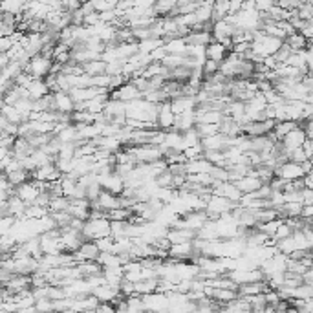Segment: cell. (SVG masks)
<instances>
[{
	"mask_svg": "<svg viewBox=\"0 0 313 313\" xmlns=\"http://www.w3.org/2000/svg\"><path fill=\"white\" fill-rule=\"evenodd\" d=\"M73 255H75L77 264L79 262H84V260H97L101 255V249L95 240H86L77 251H73Z\"/></svg>",
	"mask_w": 313,
	"mask_h": 313,
	"instance_id": "8",
	"label": "cell"
},
{
	"mask_svg": "<svg viewBox=\"0 0 313 313\" xmlns=\"http://www.w3.org/2000/svg\"><path fill=\"white\" fill-rule=\"evenodd\" d=\"M306 139H308V132H306V128H304V126H297L295 130H291L289 134L284 136L282 143H284V146H286L287 152H289V150H293V148L302 146L304 143H306ZM287 156H289V154H287Z\"/></svg>",
	"mask_w": 313,
	"mask_h": 313,
	"instance_id": "12",
	"label": "cell"
},
{
	"mask_svg": "<svg viewBox=\"0 0 313 313\" xmlns=\"http://www.w3.org/2000/svg\"><path fill=\"white\" fill-rule=\"evenodd\" d=\"M297 126H300V121H295V119L277 121V126H275V134H277L278 141L284 139V136H286V134H289L291 130H295Z\"/></svg>",
	"mask_w": 313,
	"mask_h": 313,
	"instance_id": "26",
	"label": "cell"
},
{
	"mask_svg": "<svg viewBox=\"0 0 313 313\" xmlns=\"http://www.w3.org/2000/svg\"><path fill=\"white\" fill-rule=\"evenodd\" d=\"M99 176V174H97ZM99 182L103 183V187L106 189V191H110V193H114V194H121L123 191H125V178L119 176V174L112 173L108 174V176H104V178H99Z\"/></svg>",
	"mask_w": 313,
	"mask_h": 313,
	"instance_id": "13",
	"label": "cell"
},
{
	"mask_svg": "<svg viewBox=\"0 0 313 313\" xmlns=\"http://www.w3.org/2000/svg\"><path fill=\"white\" fill-rule=\"evenodd\" d=\"M173 180H174V174L171 173L169 169L162 171V173L154 178V182H156L158 187H171V189H173Z\"/></svg>",
	"mask_w": 313,
	"mask_h": 313,
	"instance_id": "40",
	"label": "cell"
},
{
	"mask_svg": "<svg viewBox=\"0 0 313 313\" xmlns=\"http://www.w3.org/2000/svg\"><path fill=\"white\" fill-rule=\"evenodd\" d=\"M220 72V63L213 61V59H205L204 63V77H211L214 73Z\"/></svg>",
	"mask_w": 313,
	"mask_h": 313,
	"instance_id": "47",
	"label": "cell"
},
{
	"mask_svg": "<svg viewBox=\"0 0 313 313\" xmlns=\"http://www.w3.org/2000/svg\"><path fill=\"white\" fill-rule=\"evenodd\" d=\"M275 126H277V119L251 121L249 125L244 128V132L245 134H249V136H266V134L275 130Z\"/></svg>",
	"mask_w": 313,
	"mask_h": 313,
	"instance_id": "10",
	"label": "cell"
},
{
	"mask_svg": "<svg viewBox=\"0 0 313 313\" xmlns=\"http://www.w3.org/2000/svg\"><path fill=\"white\" fill-rule=\"evenodd\" d=\"M125 83H128V79L125 75H110V84H108V90L110 92H114V90L121 88Z\"/></svg>",
	"mask_w": 313,
	"mask_h": 313,
	"instance_id": "50",
	"label": "cell"
},
{
	"mask_svg": "<svg viewBox=\"0 0 313 313\" xmlns=\"http://www.w3.org/2000/svg\"><path fill=\"white\" fill-rule=\"evenodd\" d=\"M132 214H134V211H132V209L117 207V209H112V211H108V213H106V216H108L110 220H130Z\"/></svg>",
	"mask_w": 313,
	"mask_h": 313,
	"instance_id": "38",
	"label": "cell"
},
{
	"mask_svg": "<svg viewBox=\"0 0 313 313\" xmlns=\"http://www.w3.org/2000/svg\"><path fill=\"white\" fill-rule=\"evenodd\" d=\"M158 282H160V277L141 278L139 282H136V293H139V295H148V293L158 291Z\"/></svg>",
	"mask_w": 313,
	"mask_h": 313,
	"instance_id": "28",
	"label": "cell"
},
{
	"mask_svg": "<svg viewBox=\"0 0 313 313\" xmlns=\"http://www.w3.org/2000/svg\"><path fill=\"white\" fill-rule=\"evenodd\" d=\"M106 61H103V59H97V61H90V63H84L81 64L84 70V73H88V75H103V73H106Z\"/></svg>",
	"mask_w": 313,
	"mask_h": 313,
	"instance_id": "30",
	"label": "cell"
},
{
	"mask_svg": "<svg viewBox=\"0 0 313 313\" xmlns=\"http://www.w3.org/2000/svg\"><path fill=\"white\" fill-rule=\"evenodd\" d=\"M167 68H178V66H187V55H180V53H167L162 61Z\"/></svg>",
	"mask_w": 313,
	"mask_h": 313,
	"instance_id": "32",
	"label": "cell"
},
{
	"mask_svg": "<svg viewBox=\"0 0 313 313\" xmlns=\"http://www.w3.org/2000/svg\"><path fill=\"white\" fill-rule=\"evenodd\" d=\"M48 213H50V209L41 207V205H37V204H32V205H28L26 216H24V218L26 220H41L42 216H46Z\"/></svg>",
	"mask_w": 313,
	"mask_h": 313,
	"instance_id": "36",
	"label": "cell"
},
{
	"mask_svg": "<svg viewBox=\"0 0 313 313\" xmlns=\"http://www.w3.org/2000/svg\"><path fill=\"white\" fill-rule=\"evenodd\" d=\"M275 174L284 178V180H297V178L306 176V171L302 169L300 163H295L287 160V162H284L282 165H278V167L275 169Z\"/></svg>",
	"mask_w": 313,
	"mask_h": 313,
	"instance_id": "7",
	"label": "cell"
},
{
	"mask_svg": "<svg viewBox=\"0 0 313 313\" xmlns=\"http://www.w3.org/2000/svg\"><path fill=\"white\" fill-rule=\"evenodd\" d=\"M15 32H19L17 26H8V24H0V37H10Z\"/></svg>",
	"mask_w": 313,
	"mask_h": 313,
	"instance_id": "57",
	"label": "cell"
},
{
	"mask_svg": "<svg viewBox=\"0 0 313 313\" xmlns=\"http://www.w3.org/2000/svg\"><path fill=\"white\" fill-rule=\"evenodd\" d=\"M286 42L293 48V52H304V50H308L309 44H311V41H309L302 32L291 33V35L286 39Z\"/></svg>",
	"mask_w": 313,
	"mask_h": 313,
	"instance_id": "23",
	"label": "cell"
},
{
	"mask_svg": "<svg viewBox=\"0 0 313 313\" xmlns=\"http://www.w3.org/2000/svg\"><path fill=\"white\" fill-rule=\"evenodd\" d=\"M10 63H11L10 53H8V52H0V66H2V68H6V66H8Z\"/></svg>",
	"mask_w": 313,
	"mask_h": 313,
	"instance_id": "60",
	"label": "cell"
},
{
	"mask_svg": "<svg viewBox=\"0 0 313 313\" xmlns=\"http://www.w3.org/2000/svg\"><path fill=\"white\" fill-rule=\"evenodd\" d=\"M193 253H194L193 240H191V242H180V244H173V245H171V249H169V255H171V258H174V260H178V262L193 260Z\"/></svg>",
	"mask_w": 313,
	"mask_h": 313,
	"instance_id": "11",
	"label": "cell"
},
{
	"mask_svg": "<svg viewBox=\"0 0 313 313\" xmlns=\"http://www.w3.org/2000/svg\"><path fill=\"white\" fill-rule=\"evenodd\" d=\"M300 216H304V218L311 220V218H313V204L304 205V209H302V214H300Z\"/></svg>",
	"mask_w": 313,
	"mask_h": 313,
	"instance_id": "61",
	"label": "cell"
},
{
	"mask_svg": "<svg viewBox=\"0 0 313 313\" xmlns=\"http://www.w3.org/2000/svg\"><path fill=\"white\" fill-rule=\"evenodd\" d=\"M143 300H145L146 309H167L169 308V295L167 293H148V295H143Z\"/></svg>",
	"mask_w": 313,
	"mask_h": 313,
	"instance_id": "15",
	"label": "cell"
},
{
	"mask_svg": "<svg viewBox=\"0 0 313 313\" xmlns=\"http://www.w3.org/2000/svg\"><path fill=\"white\" fill-rule=\"evenodd\" d=\"M176 8L178 0H156V4H154V11L158 17H171Z\"/></svg>",
	"mask_w": 313,
	"mask_h": 313,
	"instance_id": "27",
	"label": "cell"
},
{
	"mask_svg": "<svg viewBox=\"0 0 313 313\" xmlns=\"http://www.w3.org/2000/svg\"><path fill=\"white\" fill-rule=\"evenodd\" d=\"M163 46H165L167 53H180V55H187V52H189V44L183 37H178V39H174V41L165 42Z\"/></svg>",
	"mask_w": 313,
	"mask_h": 313,
	"instance_id": "29",
	"label": "cell"
},
{
	"mask_svg": "<svg viewBox=\"0 0 313 313\" xmlns=\"http://www.w3.org/2000/svg\"><path fill=\"white\" fill-rule=\"evenodd\" d=\"M255 4L258 11H269L273 6L277 4V0H255Z\"/></svg>",
	"mask_w": 313,
	"mask_h": 313,
	"instance_id": "56",
	"label": "cell"
},
{
	"mask_svg": "<svg viewBox=\"0 0 313 313\" xmlns=\"http://www.w3.org/2000/svg\"><path fill=\"white\" fill-rule=\"evenodd\" d=\"M214 194H222V196L229 198L231 202H236V204H238L242 200V196H244V193L238 189V185H236L235 182H222L218 187L214 189Z\"/></svg>",
	"mask_w": 313,
	"mask_h": 313,
	"instance_id": "14",
	"label": "cell"
},
{
	"mask_svg": "<svg viewBox=\"0 0 313 313\" xmlns=\"http://www.w3.org/2000/svg\"><path fill=\"white\" fill-rule=\"evenodd\" d=\"M110 99H119V101H125V103H130V101L143 99V92H141L132 81H128V83H125L121 88L110 92Z\"/></svg>",
	"mask_w": 313,
	"mask_h": 313,
	"instance_id": "4",
	"label": "cell"
},
{
	"mask_svg": "<svg viewBox=\"0 0 313 313\" xmlns=\"http://www.w3.org/2000/svg\"><path fill=\"white\" fill-rule=\"evenodd\" d=\"M33 79H35V77H33L30 72H22L21 75L15 79V83L19 84V86H24V88H28V86L33 83Z\"/></svg>",
	"mask_w": 313,
	"mask_h": 313,
	"instance_id": "52",
	"label": "cell"
},
{
	"mask_svg": "<svg viewBox=\"0 0 313 313\" xmlns=\"http://www.w3.org/2000/svg\"><path fill=\"white\" fill-rule=\"evenodd\" d=\"M196 231L194 229H187V227H183V229H174V227H169L167 231V238L173 244H180V242H191L193 238H196Z\"/></svg>",
	"mask_w": 313,
	"mask_h": 313,
	"instance_id": "18",
	"label": "cell"
},
{
	"mask_svg": "<svg viewBox=\"0 0 313 313\" xmlns=\"http://www.w3.org/2000/svg\"><path fill=\"white\" fill-rule=\"evenodd\" d=\"M13 156L17 158V160H24V158H30L33 154V152L37 150L35 146L30 143V141L26 139V137H17V141H15V145H13Z\"/></svg>",
	"mask_w": 313,
	"mask_h": 313,
	"instance_id": "17",
	"label": "cell"
},
{
	"mask_svg": "<svg viewBox=\"0 0 313 313\" xmlns=\"http://www.w3.org/2000/svg\"><path fill=\"white\" fill-rule=\"evenodd\" d=\"M61 4H63L64 11H68V13H73V11H77L83 2L81 0H61Z\"/></svg>",
	"mask_w": 313,
	"mask_h": 313,
	"instance_id": "54",
	"label": "cell"
},
{
	"mask_svg": "<svg viewBox=\"0 0 313 313\" xmlns=\"http://www.w3.org/2000/svg\"><path fill=\"white\" fill-rule=\"evenodd\" d=\"M57 136L59 139L63 141V143H75V141L79 139V130H77V126L73 125H68L66 128H63L61 132H57Z\"/></svg>",
	"mask_w": 313,
	"mask_h": 313,
	"instance_id": "34",
	"label": "cell"
},
{
	"mask_svg": "<svg viewBox=\"0 0 313 313\" xmlns=\"http://www.w3.org/2000/svg\"><path fill=\"white\" fill-rule=\"evenodd\" d=\"M15 194L21 200H24L28 205H32V204H35L37 196L41 194V189L37 187L35 180H30V182H24V183H21V185H17Z\"/></svg>",
	"mask_w": 313,
	"mask_h": 313,
	"instance_id": "9",
	"label": "cell"
},
{
	"mask_svg": "<svg viewBox=\"0 0 313 313\" xmlns=\"http://www.w3.org/2000/svg\"><path fill=\"white\" fill-rule=\"evenodd\" d=\"M126 61H128V59H115V61L108 63L106 64V73H108V75H123Z\"/></svg>",
	"mask_w": 313,
	"mask_h": 313,
	"instance_id": "41",
	"label": "cell"
},
{
	"mask_svg": "<svg viewBox=\"0 0 313 313\" xmlns=\"http://www.w3.org/2000/svg\"><path fill=\"white\" fill-rule=\"evenodd\" d=\"M309 160V154L304 150V146H298V148H293L289 150V162H295V163H304Z\"/></svg>",
	"mask_w": 313,
	"mask_h": 313,
	"instance_id": "43",
	"label": "cell"
},
{
	"mask_svg": "<svg viewBox=\"0 0 313 313\" xmlns=\"http://www.w3.org/2000/svg\"><path fill=\"white\" fill-rule=\"evenodd\" d=\"M291 53H293V48L289 46V44H287L286 41H284V42H282V46L278 48V52L275 53L273 57L277 59L278 63H282V64H284V63H286V61H287V59H289V55H291Z\"/></svg>",
	"mask_w": 313,
	"mask_h": 313,
	"instance_id": "44",
	"label": "cell"
},
{
	"mask_svg": "<svg viewBox=\"0 0 313 313\" xmlns=\"http://www.w3.org/2000/svg\"><path fill=\"white\" fill-rule=\"evenodd\" d=\"M95 242H97V245H99L101 253H103V251H112V253H114L115 238L112 235H110V236H103V238H99V240H95Z\"/></svg>",
	"mask_w": 313,
	"mask_h": 313,
	"instance_id": "46",
	"label": "cell"
},
{
	"mask_svg": "<svg viewBox=\"0 0 313 313\" xmlns=\"http://www.w3.org/2000/svg\"><path fill=\"white\" fill-rule=\"evenodd\" d=\"M227 55H229V50L218 41L209 42L207 46H205V57L213 59V61H216V63H222Z\"/></svg>",
	"mask_w": 313,
	"mask_h": 313,
	"instance_id": "16",
	"label": "cell"
},
{
	"mask_svg": "<svg viewBox=\"0 0 313 313\" xmlns=\"http://www.w3.org/2000/svg\"><path fill=\"white\" fill-rule=\"evenodd\" d=\"M185 41H187L189 46H207L209 42L214 41V37L209 32H193L191 30V33L185 37Z\"/></svg>",
	"mask_w": 313,
	"mask_h": 313,
	"instance_id": "24",
	"label": "cell"
},
{
	"mask_svg": "<svg viewBox=\"0 0 313 313\" xmlns=\"http://www.w3.org/2000/svg\"><path fill=\"white\" fill-rule=\"evenodd\" d=\"M165 55H167V50H165V46L156 48V50L150 53L152 61H163V57H165Z\"/></svg>",
	"mask_w": 313,
	"mask_h": 313,
	"instance_id": "58",
	"label": "cell"
},
{
	"mask_svg": "<svg viewBox=\"0 0 313 313\" xmlns=\"http://www.w3.org/2000/svg\"><path fill=\"white\" fill-rule=\"evenodd\" d=\"M70 207V198L68 196H53L52 204H50V213H61V211H68Z\"/></svg>",
	"mask_w": 313,
	"mask_h": 313,
	"instance_id": "35",
	"label": "cell"
},
{
	"mask_svg": "<svg viewBox=\"0 0 313 313\" xmlns=\"http://www.w3.org/2000/svg\"><path fill=\"white\" fill-rule=\"evenodd\" d=\"M280 224H282V218H275V220H269V222H262V224H258L256 227L260 231H264L267 236H275Z\"/></svg>",
	"mask_w": 313,
	"mask_h": 313,
	"instance_id": "37",
	"label": "cell"
},
{
	"mask_svg": "<svg viewBox=\"0 0 313 313\" xmlns=\"http://www.w3.org/2000/svg\"><path fill=\"white\" fill-rule=\"evenodd\" d=\"M94 6H95V11H97V13H103V11L114 10L115 8V4L114 2H110V0H94Z\"/></svg>",
	"mask_w": 313,
	"mask_h": 313,
	"instance_id": "53",
	"label": "cell"
},
{
	"mask_svg": "<svg viewBox=\"0 0 313 313\" xmlns=\"http://www.w3.org/2000/svg\"><path fill=\"white\" fill-rule=\"evenodd\" d=\"M311 225H313V218H311Z\"/></svg>",
	"mask_w": 313,
	"mask_h": 313,
	"instance_id": "62",
	"label": "cell"
},
{
	"mask_svg": "<svg viewBox=\"0 0 313 313\" xmlns=\"http://www.w3.org/2000/svg\"><path fill=\"white\" fill-rule=\"evenodd\" d=\"M81 10H83L84 17H86V15H90V13H94V11H95L94 0H88V2H83V6H81Z\"/></svg>",
	"mask_w": 313,
	"mask_h": 313,
	"instance_id": "59",
	"label": "cell"
},
{
	"mask_svg": "<svg viewBox=\"0 0 313 313\" xmlns=\"http://www.w3.org/2000/svg\"><path fill=\"white\" fill-rule=\"evenodd\" d=\"M52 66H53V59L39 53V55L32 57L30 64L26 66V72H30L37 79H46L52 73Z\"/></svg>",
	"mask_w": 313,
	"mask_h": 313,
	"instance_id": "3",
	"label": "cell"
},
{
	"mask_svg": "<svg viewBox=\"0 0 313 313\" xmlns=\"http://www.w3.org/2000/svg\"><path fill=\"white\" fill-rule=\"evenodd\" d=\"M110 84V75L103 73V75H94L92 77V86H99V88H108Z\"/></svg>",
	"mask_w": 313,
	"mask_h": 313,
	"instance_id": "51",
	"label": "cell"
},
{
	"mask_svg": "<svg viewBox=\"0 0 313 313\" xmlns=\"http://www.w3.org/2000/svg\"><path fill=\"white\" fill-rule=\"evenodd\" d=\"M297 17L302 21H313V4L311 2H304L297 10Z\"/></svg>",
	"mask_w": 313,
	"mask_h": 313,
	"instance_id": "45",
	"label": "cell"
},
{
	"mask_svg": "<svg viewBox=\"0 0 313 313\" xmlns=\"http://www.w3.org/2000/svg\"><path fill=\"white\" fill-rule=\"evenodd\" d=\"M104 114L112 115H121V114H126V103L125 101H119V99H108V103L104 104Z\"/></svg>",
	"mask_w": 313,
	"mask_h": 313,
	"instance_id": "31",
	"label": "cell"
},
{
	"mask_svg": "<svg viewBox=\"0 0 313 313\" xmlns=\"http://www.w3.org/2000/svg\"><path fill=\"white\" fill-rule=\"evenodd\" d=\"M97 24H101V15L97 11L84 17V26H97Z\"/></svg>",
	"mask_w": 313,
	"mask_h": 313,
	"instance_id": "55",
	"label": "cell"
},
{
	"mask_svg": "<svg viewBox=\"0 0 313 313\" xmlns=\"http://www.w3.org/2000/svg\"><path fill=\"white\" fill-rule=\"evenodd\" d=\"M202 143V136L198 134L196 130V125L193 128H189V130L183 132V150L189 148V146H194V145H200Z\"/></svg>",
	"mask_w": 313,
	"mask_h": 313,
	"instance_id": "33",
	"label": "cell"
},
{
	"mask_svg": "<svg viewBox=\"0 0 313 313\" xmlns=\"http://www.w3.org/2000/svg\"><path fill=\"white\" fill-rule=\"evenodd\" d=\"M236 202H231L229 198H225L222 194H211V198H209L207 205H205V211L209 214V220H214V222H218L222 218V214L224 213H229L233 209L236 207Z\"/></svg>",
	"mask_w": 313,
	"mask_h": 313,
	"instance_id": "2",
	"label": "cell"
},
{
	"mask_svg": "<svg viewBox=\"0 0 313 313\" xmlns=\"http://www.w3.org/2000/svg\"><path fill=\"white\" fill-rule=\"evenodd\" d=\"M196 130L202 137L213 136V134H218L220 132V125H213V123H196Z\"/></svg>",
	"mask_w": 313,
	"mask_h": 313,
	"instance_id": "42",
	"label": "cell"
},
{
	"mask_svg": "<svg viewBox=\"0 0 313 313\" xmlns=\"http://www.w3.org/2000/svg\"><path fill=\"white\" fill-rule=\"evenodd\" d=\"M53 97H55V106L61 112H73L75 110V101H73L70 92L59 90V92H53Z\"/></svg>",
	"mask_w": 313,
	"mask_h": 313,
	"instance_id": "19",
	"label": "cell"
},
{
	"mask_svg": "<svg viewBox=\"0 0 313 313\" xmlns=\"http://www.w3.org/2000/svg\"><path fill=\"white\" fill-rule=\"evenodd\" d=\"M242 61H244V57H242V55L229 52V55H227V57H225L224 61L220 63V72L224 73L225 77L236 79V77H238V72H240Z\"/></svg>",
	"mask_w": 313,
	"mask_h": 313,
	"instance_id": "5",
	"label": "cell"
},
{
	"mask_svg": "<svg viewBox=\"0 0 313 313\" xmlns=\"http://www.w3.org/2000/svg\"><path fill=\"white\" fill-rule=\"evenodd\" d=\"M28 92H30V97L32 99H41L44 95L52 94V90L48 86L46 79H33V83L28 86Z\"/></svg>",
	"mask_w": 313,
	"mask_h": 313,
	"instance_id": "22",
	"label": "cell"
},
{
	"mask_svg": "<svg viewBox=\"0 0 313 313\" xmlns=\"http://www.w3.org/2000/svg\"><path fill=\"white\" fill-rule=\"evenodd\" d=\"M97 200H99V204L103 205V209L106 211V213H108V211H112V209L121 207L119 194L110 193V191H106V189H103V193H101V196Z\"/></svg>",
	"mask_w": 313,
	"mask_h": 313,
	"instance_id": "25",
	"label": "cell"
},
{
	"mask_svg": "<svg viewBox=\"0 0 313 313\" xmlns=\"http://www.w3.org/2000/svg\"><path fill=\"white\" fill-rule=\"evenodd\" d=\"M235 183L238 185V189H240L242 193L247 194V193H255L256 189H260L264 182H262L260 178L253 176V174H247V176L240 178V180H236Z\"/></svg>",
	"mask_w": 313,
	"mask_h": 313,
	"instance_id": "21",
	"label": "cell"
},
{
	"mask_svg": "<svg viewBox=\"0 0 313 313\" xmlns=\"http://www.w3.org/2000/svg\"><path fill=\"white\" fill-rule=\"evenodd\" d=\"M37 311H55V306H53V300L50 297L39 298L37 300Z\"/></svg>",
	"mask_w": 313,
	"mask_h": 313,
	"instance_id": "49",
	"label": "cell"
},
{
	"mask_svg": "<svg viewBox=\"0 0 313 313\" xmlns=\"http://www.w3.org/2000/svg\"><path fill=\"white\" fill-rule=\"evenodd\" d=\"M174 121H176V114H174L171 101L160 103V108H158V126L162 130H171V128H174Z\"/></svg>",
	"mask_w": 313,
	"mask_h": 313,
	"instance_id": "6",
	"label": "cell"
},
{
	"mask_svg": "<svg viewBox=\"0 0 313 313\" xmlns=\"http://www.w3.org/2000/svg\"><path fill=\"white\" fill-rule=\"evenodd\" d=\"M196 17H198V22L213 21V4H209V2H202L200 8L196 10Z\"/></svg>",
	"mask_w": 313,
	"mask_h": 313,
	"instance_id": "39",
	"label": "cell"
},
{
	"mask_svg": "<svg viewBox=\"0 0 313 313\" xmlns=\"http://www.w3.org/2000/svg\"><path fill=\"white\" fill-rule=\"evenodd\" d=\"M110 224H112V220H110L108 216L86 220V224H84V227H83V233H84V236H86V240H99L103 236H110L112 235Z\"/></svg>",
	"mask_w": 313,
	"mask_h": 313,
	"instance_id": "1",
	"label": "cell"
},
{
	"mask_svg": "<svg viewBox=\"0 0 313 313\" xmlns=\"http://www.w3.org/2000/svg\"><path fill=\"white\" fill-rule=\"evenodd\" d=\"M187 174H200V173H211L214 163H211L207 158H198V160H189L187 163Z\"/></svg>",
	"mask_w": 313,
	"mask_h": 313,
	"instance_id": "20",
	"label": "cell"
},
{
	"mask_svg": "<svg viewBox=\"0 0 313 313\" xmlns=\"http://www.w3.org/2000/svg\"><path fill=\"white\" fill-rule=\"evenodd\" d=\"M183 152H185V156H187L189 160H198V158H204L205 148L202 146V143H200V145L189 146V148H185Z\"/></svg>",
	"mask_w": 313,
	"mask_h": 313,
	"instance_id": "48",
	"label": "cell"
}]
</instances>
